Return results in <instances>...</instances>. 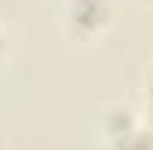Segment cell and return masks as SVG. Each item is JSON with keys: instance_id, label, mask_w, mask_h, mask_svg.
I'll return each instance as SVG.
<instances>
[{"instance_id": "obj_1", "label": "cell", "mask_w": 153, "mask_h": 150, "mask_svg": "<svg viewBox=\"0 0 153 150\" xmlns=\"http://www.w3.org/2000/svg\"><path fill=\"white\" fill-rule=\"evenodd\" d=\"M109 18L112 9L106 0H68L65 33L74 41H91L109 27Z\"/></svg>"}, {"instance_id": "obj_2", "label": "cell", "mask_w": 153, "mask_h": 150, "mask_svg": "<svg viewBox=\"0 0 153 150\" xmlns=\"http://www.w3.org/2000/svg\"><path fill=\"white\" fill-rule=\"evenodd\" d=\"M100 127L106 132V138H118V135H127L130 130L138 127V118H135V109L127 106V103H112L106 112H103V121Z\"/></svg>"}, {"instance_id": "obj_3", "label": "cell", "mask_w": 153, "mask_h": 150, "mask_svg": "<svg viewBox=\"0 0 153 150\" xmlns=\"http://www.w3.org/2000/svg\"><path fill=\"white\" fill-rule=\"evenodd\" d=\"M144 97L153 100V65L147 68V74H144Z\"/></svg>"}, {"instance_id": "obj_4", "label": "cell", "mask_w": 153, "mask_h": 150, "mask_svg": "<svg viewBox=\"0 0 153 150\" xmlns=\"http://www.w3.org/2000/svg\"><path fill=\"white\" fill-rule=\"evenodd\" d=\"M144 127H150V130H153V100L144 103Z\"/></svg>"}, {"instance_id": "obj_5", "label": "cell", "mask_w": 153, "mask_h": 150, "mask_svg": "<svg viewBox=\"0 0 153 150\" xmlns=\"http://www.w3.org/2000/svg\"><path fill=\"white\" fill-rule=\"evenodd\" d=\"M3 53H6V30L0 27V56H3Z\"/></svg>"}, {"instance_id": "obj_6", "label": "cell", "mask_w": 153, "mask_h": 150, "mask_svg": "<svg viewBox=\"0 0 153 150\" xmlns=\"http://www.w3.org/2000/svg\"><path fill=\"white\" fill-rule=\"evenodd\" d=\"M141 3H147V6H153V0H141Z\"/></svg>"}]
</instances>
